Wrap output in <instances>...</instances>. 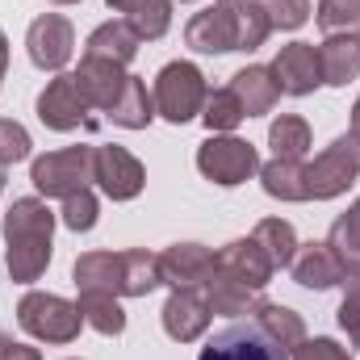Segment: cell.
Instances as JSON below:
<instances>
[{
  "mask_svg": "<svg viewBox=\"0 0 360 360\" xmlns=\"http://www.w3.org/2000/svg\"><path fill=\"white\" fill-rule=\"evenodd\" d=\"M55 214L38 197H21L4 214V264L17 285H34L51 264Z\"/></svg>",
  "mask_w": 360,
  "mask_h": 360,
  "instance_id": "obj_1",
  "label": "cell"
},
{
  "mask_svg": "<svg viewBox=\"0 0 360 360\" xmlns=\"http://www.w3.org/2000/svg\"><path fill=\"white\" fill-rule=\"evenodd\" d=\"M205 96H210L205 76H201V68H197V63H188V59H176V63L160 68V76H155V92H151L155 113H160V117H168L172 126H184V122L201 117Z\"/></svg>",
  "mask_w": 360,
  "mask_h": 360,
  "instance_id": "obj_2",
  "label": "cell"
},
{
  "mask_svg": "<svg viewBox=\"0 0 360 360\" xmlns=\"http://www.w3.org/2000/svg\"><path fill=\"white\" fill-rule=\"evenodd\" d=\"M17 323H21V331H30L42 344H72L84 327V314H80V306H72L59 293L30 289L17 302Z\"/></svg>",
  "mask_w": 360,
  "mask_h": 360,
  "instance_id": "obj_3",
  "label": "cell"
},
{
  "mask_svg": "<svg viewBox=\"0 0 360 360\" xmlns=\"http://www.w3.org/2000/svg\"><path fill=\"white\" fill-rule=\"evenodd\" d=\"M197 172L214 184H222V188H235V184H243L260 172V155L252 143H243L235 134H210L197 147Z\"/></svg>",
  "mask_w": 360,
  "mask_h": 360,
  "instance_id": "obj_4",
  "label": "cell"
},
{
  "mask_svg": "<svg viewBox=\"0 0 360 360\" xmlns=\"http://www.w3.org/2000/svg\"><path fill=\"white\" fill-rule=\"evenodd\" d=\"M356 180H360V139L356 134H340V139L306 168L310 201H331V197L348 193Z\"/></svg>",
  "mask_w": 360,
  "mask_h": 360,
  "instance_id": "obj_5",
  "label": "cell"
},
{
  "mask_svg": "<svg viewBox=\"0 0 360 360\" xmlns=\"http://www.w3.org/2000/svg\"><path fill=\"white\" fill-rule=\"evenodd\" d=\"M92 155L96 147H63V151H46L34 160L30 180L42 197H68V193H80L89 188L92 180Z\"/></svg>",
  "mask_w": 360,
  "mask_h": 360,
  "instance_id": "obj_6",
  "label": "cell"
},
{
  "mask_svg": "<svg viewBox=\"0 0 360 360\" xmlns=\"http://www.w3.org/2000/svg\"><path fill=\"white\" fill-rule=\"evenodd\" d=\"M197 360H289V348L276 344L256 319H248V323L222 327V331L201 348Z\"/></svg>",
  "mask_w": 360,
  "mask_h": 360,
  "instance_id": "obj_7",
  "label": "cell"
},
{
  "mask_svg": "<svg viewBox=\"0 0 360 360\" xmlns=\"http://www.w3.org/2000/svg\"><path fill=\"white\" fill-rule=\"evenodd\" d=\"M89 101H84V92L76 84V76H55L46 89L38 92V117H42V126H51V130H80V126H92L89 117Z\"/></svg>",
  "mask_w": 360,
  "mask_h": 360,
  "instance_id": "obj_8",
  "label": "cell"
},
{
  "mask_svg": "<svg viewBox=\"0 0 360 360\" xmlns=\"http://www.w3.org/2000/svg\"><path fill=\"white\" fill-rule=\"evenodd\" d=\"M92 180L101 184V193L109 201H134L143 193V184H147V172H143V164L126 147H96Z\"/></svg>",
  "mask_w": 360,
  "mask_h": 360,
  "instance_id": "obj_9",
  "label": "cell"
},
{
  "mask_svg": "<svg viewBox=\"0 0 360 360\" xmlns=\"http://www.w3.org/2000/svg\"><path fill=\"white\" fill-rule=\"evenodd\" d=\"M25 46H30L34 68H42V72H59V68L72 59V51H76V30H72L68 17H59V13H42V17L30 21Z\"/></svg>",
  "mask_w": 360,
  "mask_h": 360,
  "instance_id": "obj_10",
  "label": "cell"
},
{
  "mask_svg": "<svg viewBox=\"0 0 360 360\" xmlns=\"http://www.w3.org/2000/svg\"><path fill=\"white\" fill-rule=\"evenodd\" d=\"M184 42H188L197 55H226V51H239L235 4H231V0H218L214 8L197 13V17L184 25Z\"/></svg>",
  "mask_w": 360,
  "mask_h": 360,
  "instance_id": "obj_11",
  "label": "cell"
},
{
  "mask_svg": "<svg viewBox=\"0 0 360 360\" xmlns=\"http://www.w3.org/2000/svg\"><path fill=\"white\" fill-rule=\"evenodd\" d=\"M269 72H272V80H276L281 92H289V96H310V92L323 84L319 46H310V42H289V46H281Z\"/></svg>",
  "mask_w": 360,
  "mask_h": 360,
  "instance_id": "obj_12",
  "label": "cell"
},
{
  "mask_svg": "<svg viewBox=\"0 0 360 360\" xmlns=\"http://www.w3.org/2000/svg\"><path fill=\"white\" fill-rule=\"evenodd\" d=\"M210 319H214V310L205 302V289H197V285L193 289H172V297L164 302V331L176 344L201 340L205 327H210Z\"/></svg>",
  "mask_w": 360,
  "mask_h": 360,
  "instance_id": "obj_13",
  "label": "cell"
},
{
  "mask_svg": "<svg viewBox=\"0 0 360 360\" xmlns=\"http://www.w3.org/2000/svg\"><path fill=\"white\" fill-rule=\"evenodd\" d=\"M214 252L201 243H172L168 252H160V276L168 289H201L214 276Z\"/></svg>",
  "mask_w": 360,
  "mask_h": 360,
  "instance_id": "obj_14",
  "label": "cell"
},
{
  "mask_svg": "<svg viewBox=\"0 0 360 360\" xmlns=\"http://www.w3.org/2000/svg\"><path fill=\"white\" fill-rule=\"evenodd\" d=\"M80 293H113L126 297V252H84L72 269Z\"/></svg>",
  "mask_w": 360,
  "mask_h": 360,
  "instance_id": "obj_15",
  "label": "cell"
},
{
  "mask_svg": "<svg viewBox=\"0 0 360 360\" xmlns=\"http://www.w3.org/2000/svg\"><path fill=\"white\" fill-rule=\"evenodd\" d=\"M214 260H218V272H226V276H235L239 285H248V289H264L272 281V260L264 256V248L248 235V239H231L222 252H214Z\"/></svg>",
  "mask_w": 360,
  "mask_h": 360,
  "instance_id": "obj_16",
  "label": "cell"
},
{
  "mask_svg": "<svg viewBox=\"0 0 360 360\" xmlns=\"http://www.w3.org/2000/svg\"><path fill=\"white\" fill-rule=\"evenodd\" d=\"M289 272H293V281L302 289H335V285H344V264L331 252V243H297V256H293Z\"/></svg>",
  "mask_w": 360,
  "mask_h": 360,
  "instance_id": "obj_17",
  "label": "cell"
},
{
  "mask_svg": "<svg viewBox=\"0 0 360 360\" xmlns=\"http://www.w3.org/2000/svg\"><path fill=\"white\" fill-rule=\"evenodd\" d=\"M72 76H76V84L84 92V101L92 109H105V113L117 105V96L126 89V80H130L126 68L105 63V59H80V72H72Z\"/></svg>",
  "mask_w": 360,
  "mask_h": 360,
  "instance_id": "obj_18",
  "label": "cell"
},
{
  "mask_svg": "<svg viewBox=\"0 0 360 360\" xmlns=\"http://www.w3.org/2000/svg\"><path fill=\"white\" fill-rule=\"evenodd\" d=\"M319 63H323V84L348 89L360 76V38L356 34H327V42L319 46Z\"/></svg>",
  "mask_w": 360,
  "mask_h": 360,
  "instance_id": "obj_19",
  "label": "cell"
},
{
  "mask_svg": "<svg viewBox=\"0 0 360 360\" xmlns=\"http://www.w3.org/2000/svg\"><path fill=\"white\" fill-rule=\"evenodd\" d=\"M226 89L239 96V105H243V117H264L272 113V105H276V80H272L269 68H260V63H252V68H239L235 76H231V84Z\"/></svg>",
  "mask_w": 360,
  "mask_h": 360,
  "instance_id": "obj_20",
  "label": "cell"
},
{
  "mask_svg": "<svg viewBox=\"0 0 360 360\" xmlns=\"http://www.w3.org/2000/svg\"><path fill=\"white\" fill-rule=\"evenodd\" d=\"M214 264H218V260H214ZM201 289H205V302H210L214 314L243 319V314H256V310H260V289H248V285H239L235 276H226V272H218V269H214V276H210Z\"/></svg>",
  "mask_w": 360,
  "mask_h": 360,
  "instance_id": "obj_21",
  "label": "cell"
},
{
  "mask_svg": "<svg viewBox=\"0 0 360 360\" xmlns=\"http://www.w3.org/2000/svg\"><path fill=\"white\" fill-rule=\"evenodd\" d=\"M139 34L126 25V21H105V25H96L89 34V42H84V59H105V63H117V68H126L134 55H139Z\"/></svg>",
  "mask_w": 360,
  "mask_h": 360,
  "instance_id": "obj_22",
  "label": "cell"
},
{
  "mask_svg": "<svg viewBox=\"0 0 360 360\" xmlns=\"http://www.w3.org/2000/svg\"><path fill=\"white\" fill-rule=\"evenodd\" d=\"M109 8L122 13V21L147 42L164 38L172 25V0H109Z\"/></svg>",
  "mask_w": 360,
  "mask_h": 360,
  "instance_id": "obj_23",
  "label": "cell"
},
{
  "mask_svg": "<svg viewBox=\"0 0 360 360\" xmlns=\"http://www.w3.org/2000/svg\"><path fill=\"white\" fill-rule=\"evenodd\" d=\"M260 184L276 201H310V184H306V164L302 160H276L260 168Z\"/></svg>",
  "mask_w": 360,
  "mask_h": 360,
  "instance_id": "obj_24",
  "label": "cell"
},
{
  "mask_svg": "<svg viewBox=\"0 0 360 360\" xmlns=\"http://www.w3.org/2000/svg\"><path fill=\"white\" fill-rule=\"evenodd\" d=\"M109 117H113L122 130H147V126H151V117H155V101H151V92H147V84H143L139 76L126 80V89H122V96H117V105L109 109Z\"/></svg>",
  "mask_w": 360,
  "mask_h": 360,
  "instance_id": "obj_25",
  "label": "cell"
},
{
  "mask_svg": "<svg viewBox=\"0 0 360 360\" xmlns=\"http://www.w3.org/2000/svg\"><path fill=\"white\" fill-rule=\"evenodd\" d=\"M252 239L264 248V256L272 260V269H289L293 264V256H297V235H293V226L285 222V218H260L256 222V231H252Z\"/></svg>",
  "mask_w": 360,
  "mask_h": 360,
  "instance_id": "obj_26",
  "label": "cell"
},
{
  "mask_svg": "<svg viewBox=\"0 0 360 360\" xmlns=\"http://www.w3.org/2000/svg\"><path fill=\"white\" fill-rule=\"evenodd\" d=\"M327 243H331V252L340 256L344 276L360 269V197L348 205V214H340V218L331 222V235H327Z\"/></svg>",
  "mask_w": 360,
  "mask_h": 360,
  "instance_id": "obj_27",
  "label": "cell"
},
{
  "mask_svg": "<svg viewBox=\"0 0 360 360\" xmlns=\"http://www.w3.org/2000/svg\"><path fill=\"white\" fill-rule=\"evenodd\" d=\"M269 147L276 160H302L310 151V126L297 113H281L269 126Z\"/></svg>",
  "mask_w": 360,
  "mask_h": 360,
  "instance_id": "obj_28",
  "label": "cell"
},
{
  "mask_svg": "<svg viewBox=\"0 0 360 360\" xmlns=\"http://www.w3.org/2000/svg\"><path fill=\"white\" fill-rule=\"evenodd\" d=\"M264 331H269L276 344H285L289 352L306 340V323H302V314L297 310H289V306H276V302H260V310L252 314Z\"/></svg>",
  "mask_w": 360,
  "mask_h": 360,
  "instance_id": "obj_29",
  "label": "cell"
},
{
  "mask_svg": "<svg viewBox=\"0 0 360 360\" xmlns=\"http://www.w3.org/2000/svg\"><path fill=\"white\" fill-rule=\"evenodd\" d=\"M76 306H80V314H84V323L92 331H101V335H122L126 331V310L117 306L113 293H80Z\"/></svg>",
  "mask_w": 360,
  "mask_h": 360,
  "instance_id": "obj_30",
  "label": "cell"
},
{
  "mask_svg": "<svg viewBox=\"0 0 360 360\" xmlns=\"http://www.w3.org/2000/svg\"><path fill=\"white\" fill-rule=\"evenodd\" d=\"M164 285L160 276V256L155 252H143V248H130L126 252V297H147Z\"/></svg>",
  "mask_w": 360,
  "mask_h": 360,
  "instance_id": "obj_31",
  "label": "cell"
},
{
  "mask_svg": "<svg viewBox=\"0 0 360 360\" xmlns=\"http://www.w3.org/2000/svg\"><path fill=\"white\" fill-rule=\"evenodd\" d=\"M201 122L210 126V134H231L239 122H243V105L231 89H214L205 96V109H201Z\"/></svg>",
  "mask_w": 360,
  "mask_h": 360,
  "instance_id": "obj_32",
  "label": "cell"
},
{
  "mask_svg": "<svg viewBox=\"0 0 360 360\" xmlns=\"http://www.w3.org/2000/svg\"><path fill=\"white\" fill-rule=\"evenodd\" d=\"M235 4V25H239V51H260L264 46V38L272 34L269 17H264V8L256 4V0H231Z\"/></svg>",
  "mask_w": 360,
  "mask_h": 360,
  "instance_id": "obj_33",
  "label": "cell"
},
{
  "mask_svg": "<svg viewBox=\"0 0 360 360\" xmlns=\"http://www.w3.org/2000/svg\"><path fill=\"white\" fill-rule=\"evenodd\" d=\"M314 17L323 34H360V0H319Z\"/></svg>",
  "mask_w": 360,
  "mask_h": 360,
  "instance_id": "obj_34",
  "label": "cell"
},
{
  "mask_svg": "<svg viewBox=\"0 0 360 360\" xmlns=\"http://www.w3.org/2000/svg\"><path fill=\"white\" fill-rule=\"evenodd\" d=\"M30 130L13 117H0V168H13L21 160H30Z\"/></svg>",
  "mask_w": 360,
  "mask_h": 360,
  "instance_id": "obj_35",
  "label": "cell"
},
{
  "mask_svg": "<svg viewBox=\"0 0 360 360\" xmlns=\"http://www.w3.org/2000/svg\"><path fill=\"white\" fill-rule=\"evenodd\" d=\"M340 327L352 340V348H360V269L344 276V302H340Z\"/></svg>",
  "mask_w": 360,
  "mask_h": 360,
  "instance_id": "obj_36",
  "label": "cell"
},
{
  "mask_svg": "<svg viewBox=\"0 0 360 360\" xmlns=\"http://www.w3.org/2000/svg\"><path fill=\"white\" fill-rule=\"evenodd\" d=\"M63 226L76 231V235L96 226V197H92V188H80V193L63 197Z\"/></svg>",
  "mask_w": 360,
  "mask_h": 360,
  "instance_id": "obj_37",
  "label": "cell"
},
{
  "mask_svg": "<svg viewBox=\"0 0 360 360\" xmlns=\"http://www.w3.org/2000/svg\"><path fill=\"white\" fill-rule=\"evenodd\" d=\"M272 30H297L310 17V0H256Z\"/></svg>",
  "mask_w": 360,
  "mask_h": 360,
  "instance_id": "obj_38",
  "label": "cell"
},
{
  "mask_svg": "<svg viewBox=\"0 0 360 360\" xmlns=\"http://www.w3.org/2000/svg\"><path fill=\"white\" fill-rule=\"evenodd\" d=\"M289 356H293V360H352V352H348L344 344H335V340L319 335V340H302Z\"/></svg>",
  "mask_w": 360,
  "mask_h": 360,
  "instance_id": "obj_39",
  "label": "cell"
},
{
  "mask_svg": "<svg viewBox=\"0 0 360 360\" xmlns=\"http://www.w3.org/2000/svg\"><path fill=\"white\" fill-rule=\"evenodd\" d=\"M0 360H42V352H38V348H30V344L8 340V344L0 348Z\"/></svg>",
  "mask_w": 360,
  "mask_h": 360,
  "instance_id": "obj_40",
  "label": "cell"
},
{
  "mask_svg": "<svg viewBox=\"0 0 360 360\" xmlns=\"http://www.w3.org/2000/svg\"><path fill=\"white\" fill-rule=\"evenodd\" d=\"M4 72H8V38L0 30V84H4Z\"/></svg>",
  "mask_w": 360,
  "mask_h": 360,
  "instance_id": "obj_41",
  "label": "cell"
},
{
  "mask_svg": "<svg viewBox=\"0 0 360 360\" xmlns=\"http://www.w3.org/2000/svg\"><path fill=\"white\" fill-rule=\"evenodd\" d=\"M348 134H356L360 139V96H356V105H352V130H348Z\"/></svg>",
  "mask_w": 360,
  "mask_h": 360,
  "instance_id": "obj_42",
  "label": "cell"
},
{
  "mask_svg": "<svg viewBox=\"0 0 360 360\" xmlns=\"http://www.w3.org/2000/svg\"><path fill=\"white\" fill-rule=\"evenodd\" d=\"M51 4H80V0H51Z\"/></svg>",
  "mask_w": 360,
  "mask_h": 360,
  "instance_id": "obj_43",
  "label": "cell"
},
{
  "mask_svg": "<svg viewBox=\"0 0 360 360\" xmlns=\"http://www.w3.org/2000/svg\"><path fill=\"white\" fill-rule=\"evenodd\" d=\"M4 344H8V335H4V331H0V348H4Z\"/></svg>",
  "mask_w": 360,
  "mask_h": 360,
  "instance_id": "obj_44",
  "label": "cell"
},
{
  "mask_svg": "<svg viewBox=\"0 0 360 360\" xmlns=\"http://www.w3.org/2000/svg\"><path fill=\"white\" fill-rule=\"evenodd\" d=\"M0 188H4V168H0Z\"/></svg>",
  "mask_w": 360,
  "mask_h": 360,
  "instance_id": "obj_45",
  "label": "cell"
},
{
  "mask_svg": "<svg viewBox=\"0 0 360 360\" xmlns=\"http://www.w3.org/2000/svg\"><path fill=\"white\" fill-rule=\"evenodd\" d=\"M180 4H188V0H180Z\"/></svg>",
  "mask_w": 360,
  "mask_h": 360,
  "instance_id": "obj_46",
  "label": "cell"
},
{
  "mask_svg": "<svg viewBox=\"0 0 360 360\" xmlns=\"http://www.w3.org/2000/svg\"><path fill=\"white\" fill-rule=\"evenodd\" d=\"M356 38H360V34H356Z\"/></svg>",
  "mask_w": 360,
  "mask_h": 360,
  "instance_id": "obj_47",
  "label": "cell"
}]
</instances>
